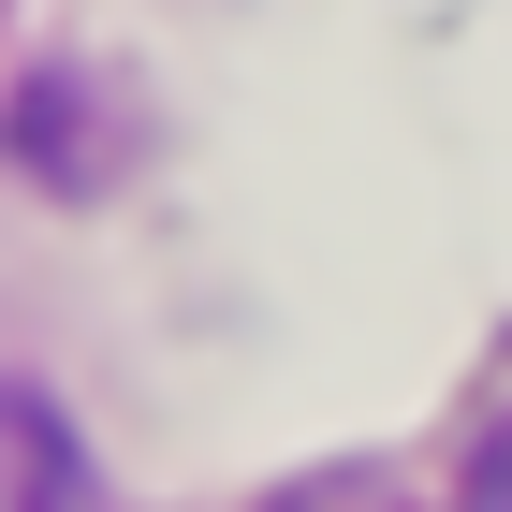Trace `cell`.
I'll list each match as a JSON object with an SVG mask.
<instances>
[{
	"label": "cell",
	"instance_id": "obj_1",
	"mask_svg": "<svg viewBox=\"0 0 512 512\" xmlns=\"http://www.w3.org/2000/svg\"><path fill=\"white\" fill-rule=\"evenodd\" d=\"M15 512H74V439L44 395H15Z\"/></svg>",
	"mask_w": 512,
	"mask_h": 512
},
{
	"label": "cell",
	"instance_id": "obj_2",
	"mask_svg": "<svg viewBox=\"0 0 512 512\" xmlns=\"http://www.w3.org/2000/svg\"><path fill=\"white\" fill-rule=\"evenodd\" d=\"M454 512H512V410L469 439V483H454Z\"/></svg>",
	"mask_w": 512,
	"mask_h": 512
}]
</instances>
